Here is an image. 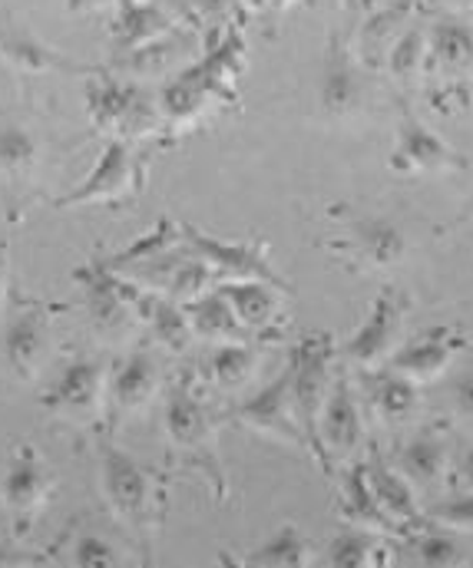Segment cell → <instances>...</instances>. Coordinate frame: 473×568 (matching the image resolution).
<instances>
[{"label":"cell","instance_id":"obj_1","mask_svg":"<svg viewBox=\"0 0 473 568\" xmlns=\"http://www.w3.org/2000/svg\"><path fill=\"white\" fill-rule=\"evenodd\" d=\"M219 420L222 417L209 410L189 374L165 387V400H162L165 459L172 466L199 473L215 489V496L225 499L229 479L219 459Z\"/></svg>","mask_w":473,"mask_h":568},{"label":"cell","instance_id":"obj_2","mask_svg":"<svg viewBox=\"0 0 473 568\" xmlns=\"http://www.w3.org/2000/svg\"><path fill=\"white\" fill-rule=\"evenodd\" d=\"M100 489L113 519L140 542H153L169 509L165 476L157 466L140 463L133 453L120 449L117 443H103L100 446Z\"/></svg>","mask_w":473,"mask_h":568},{"label":"cell","instance_id":"obj_3","mask_svg":"<svg viewBox=\"0 0 473 568\" xmlns=\"http://www.w3.org/2000/svg\"><path fill=\"white\" fill-rule=\"evenodd\" d=\"M242 70V37H225L202 63L182 70L162 93L159 113L162 120L182 126L199 120L219 97H232V80Z\"/></svg>","mask_w":473,"mask_h":568},{"label":"cell","instance_id":"obj_4","mask_svg":"<svg viewBox=\"0 0 473 568\" xmlns=\"http://www.w3.org/2000/svg\"><path fill=\"white\" fill-rule=\"evenodd\" d=\"M40 404L50 417L63 424L97 426L107 417L110 404V364L97 354L70 357Z\"/></svg>","mask_w":473,"mask_h":568},{"label":"cell","instance_id":"obj_5","mask_svg":"<svg viewBox=\"0 0 473 568\" xmlns=\"http://www.w3.org/2000/svg\"><path fill=\"white\" fill-rule=\"evenodd\" d=\"M292 377V404L295 417L302 424L309 456L318 463V417L324 410V400L334 384V337L328 331L305 334L292 347V361L285 364Z\"/></svg>","mask_w":473,"mask_h":568},{"label":"cell","instance_id":"obj_6","mask_svg":"<svg viewBox=\"0 0 473 568\" xmlns=\"http://www.w3.org/2000/svg\"><path fill=\"white\" fill-rule=\"evenodd\" d=\"M73 278L83 287L87 317L103 341L120 344L143 324V301L150 291H143L140 284L107 272L103 265L80 268Z\"/></svg>","mask_w":473,"mask_h":568},{"label":"cell","instance_id":"obj_7","mask_svg":"<svg viewBox=\"0 0 473 568\" xmlns=\"http://www.w3.org/2000/svg\"><path fill=\"white\" fill-rule=\"evenodd\" d=\"M407 317V294L401 287H381L371 301L368 317L344 341V361L361 371H381L401 347V331Z\"/></svg>","mask_w":473,"mask_h":568},{"label":"cell","instance_id":"obj_8","mask_svg":"<svg viewBox=\"0 0 473 568\" xmlns=\"http://www.w3.org/2000/svg\"><path fill=\"white\" fill-rule=\"evenodd\" d=\"M182 245L209 265V272L215 275L219 284L262 282L289 294V284L282 282V275L272 268L265 245H259V242H222V239H212V235L199 232L195 225L182 222Z\"/></svg>","mask_w":473,"mask_h":568},{"label":"cell","instance_id":"obj_9","mask_svg":"<svg viewBox=\"0 0 473 568\" xmlns=\"http://www.w3.org/2000/svg\"><path fill=\"white\" fill-rule=\"evenodd\" d=\"M222 420L239 424L242 429H252L259 436H269L282 446H292L299 453L309 456V443L302 424L295 417V404H292V377L289 367H282L265 387H259L252 397H245L242 404H235Z\"/></svg>","mask_w":473,"mask_h":568},{"label":"cell","instance_id":"obj_10","mask_svg":"<svg viewBox=\"0 0 473 568\" xmlns=\"http://www.w3.org/2000/svg\"><path fill=\"white\" fill-rule=\"evenodd\" d=\"M364 446V407L354 384L341 374L331 384L324 410L318 417V466L331 476L334 466H351L354 453Z\"/></svg>","mask_w":473,"mask_h":568},{"label":"cell","instance_id":"obj_11","mask_svg":"<svg viewBox=\"0 0 473 568\" xmlns=\"http://www.w3.org/2000/svg\"><path fill=\"white\" fill-rule=\"evenodd\" d=\"M53 493L57 473L47 466L43 453L30 443L17 446L0 479V506L13 516L17 536H23L33 526V519L47 509Z\"/></svg>","mask_w":473,"mask_h":568},{"label":"cell","instance_id":"obj_12","mask_svg":"<svg viewBox=\"0 0 473 568\" xmlns=\"http://www.w3.org/2000/svg\"><path fill=\"white\" fill-rule=\"evenodd\" d=\"M143 189V159L137 155V149H130V142L110 140L107 149L100 152L97 165L90 169V175L57 205L60 209H77V205H113V202H127Z\"/></svg>","mask_w":473,"mask_h":568},{"label":"cell","instance_id":"obj_13","mask_svg":"<svg viewBox=\"0 0 473 568\" xmlns=\"http://www.w3.org/2000/svg\"><path fill=\"white\" fill-rule=\"evenodd\" d=\"M90 116L97 130H110L113 140H143L157 133L162 123L159 103H153L143 90L117 80H103L100 87L87 90Z\"/></svg>","mask_w":473,"mask_h":568},{"label":"cell","instance_id":"obj_14","mask_svg":"<svg viewBox=\"0 0 473 568\" xmlns=\"http://www.w3.org/2000/svg\"><path fill=\"white\" fill-rule=\"evenodd\" d=\"M53 351V311L40 301L10 307L3 324V357L20 381H33Z\"/></svg>","mask_w":473,"mask_h":568},{"label":"cell","instance_id":"obj_15","mask_svg":"<svg viewBox=\"0 0 473 568\" xmlns=\"http://www.w3.org/2000/svg\"><path fill=\"white\" fill-rule=\"evenodd\" d=\"M162 390V367L150 347L130 351L113 371H110V404L107 420L110 426L127 424L153 407Z\"/></svg>","mask_w":473,"mask_h":568},{"label":"cell","instance_id":"obj_16","mask_svg":"<svg viewBox=\"0 0 473 568\" xmlns=\"http://www.w3.org/2000/svg\"><path fill=\"white\" fill-rule=\"evenodd\" d=\"M388 165L397 175H441V172L467 169V159L454 145L441 140L434 130H427L424 123H417L414 116L404 113Z\"/></svg>","mask_w":473,"mask_h":568},{"label":"cell","instance_id":"obj_17","mask_svg":"<svg viewBox=\"0 0 473 568\" xmlns=\"http://www.w3.org/2000/svg\"><path fill=\"white\" fill-rule=\"evenodd\" d=\"M461 351H464V337L454 327H427L424 334L404 341L394 351V357L388 361V371L424 387V384L441 381Z\"/></svg>","mask_w":473,"mask_h":568},{"label":"cell","instance_id":"obj_18","mask_svg":"<svg viewBox=\"0 0 473 568\" xmlns=\"http://www.w3.org/2000/svg\"><path fill=\"white\" fill-rule=\"evenodd\" d=\"M454 466V443L444 426H424L421 433L407 436L394 453V469L414 489H437L451 479Z\"/></svg>","mask_w":473,"mask_h":568},{"label":"cell","instance_id":"obj_19","mask_svg":"<svg viewBox=\"0 0 473 568\" xmlns=\"http://www.w3.org/2000/svg\"><path fill=\"white\" fill-rule=\"evenodd\" d=\"M364 476H368L371 496L378 499L381 513L397 526L401 539L411 536V532H417L421 526H427L414 486H411V483H407L381 453H371V456L364 459Z\"/></svg>","mask_w":473,"mask_h":568},{"label":"cell","instance_id":"obj_20","mask_svg":"<svg viewBox=\"0 0 473 568\" xmlns=\"http://www.w3.org/2000/svg\"><path fill=\"white\" fill-rule=\"evenodd\" d=\"M338 516L344 526L374 532L381 539H401L397 526L381 513L378 499L371 496L368 476H364V463H351L341 473V486H338Z\"/></svg>","mask_w":473,"mask_h":568},{"label":"cell","instance_id":"obj_21","mask_svg":"<svg viewBox=\"0 0 473 568\" xmlns=\"http://www.w3.org/2000/svg\"><path fill=\"white\" fill-rule=\"evenodd\" d=\"M175 17L162 3H120L113 17V40L130 57L172 37Z\"/></svg>","mask_w":473,"mask_h":568},{"label":"cell","instance_id":"obj_22","mask_svg":"<svg viewBox=\"0 0 473 568\" xmlns=\"http://www.w3.org/2000/svg\"><path fill=\"white\" fill-rule=\"evenodd\" d=\"M361 106V77L351 53L341 43L328 47L324 73H321V110L331 120L351 116Z\"/></svg>","mask_w":473,"mask_h":568},{"label":"cell","instance_id":"obj_23","mask_svg":"<svg viewBox=\"0 0 473 568\" xmlns=\"http://www.w3.org/2000/svg\"><path fill=\"white\" fill-rule=\"evenodd\" d=\"M351 248L368 268H394L407 252V235L391 219H358L351 225Z\"/></svg>","mask_w":473,"mask_h":568},{"label":"cell","instance_id":"obj_24","mask_svg":"<svg viewBox=\"0 0 473 568\" xmlns=\"http://www.w3.org/2000/svg\"><path fill=\"white\" fill-rule=\"evenodd\" d=\"M0 57L20 70V73H50V70H63V73H83V67H77L73 60H67L60 50H53L50 43H43L37 33L23 30V27H10L0 37Z\"/></svg>","mask_w":473,"mask_h":568},{"label":"cell","instance_id":"obj_25","mask_svg":"<svg viewBox=\"0 0 473 568\" xmlns=\"http://www.w3.org/2000/svg\"><path fill=\"white\" fill-rule=\"evenodd\" d=\"M427 70H441V73H464L473 67V30L457 20V17H441L431 30H427V57H424Z\"/></svg>","mask_w":473,"mask_h":568},{"label":"cell","instance_id":"obj_26","mask_svg":"<svg viewBox=\"0 0 473 568\" xmlns=\"http://www.w3.org/2000/svg\"><path fill=\"white\" fill-rule=\"evenodd\" d=\"M182 311L189 317L192 334L202 337V341H215V347L219 344H242V337H245V327L239 324L232 304L222 297L219 287H212L202 297L182 304Z\"/></svg>","mask_w":473,"mask_h":568},{"label":"cell","instance_id":"obj_27","mask_svg":"<svg viewBox=\"0 0 473 568\" xmlns=\"http://www.w3.org/2000/svg\"><path fill=\"white\" fill-rule=\"evenodd\" d=\"M401 542V552L411 568H473L471 552L447 529H437L431 523L404 536Z\"/></svg>","mask_w":473,"mask_h":568},{"label":"cell","instance_id":"obj_28","mask_svg":"<svg viewBox=\"0 0 473 568\" xmlns=\"http://www.w3.org/2000/svg\"><path fill=\"white\" fill-rule=\"evenodd\" d=\"M368 400H371L374 414H378L384 424L397 426L407 424V420L421 410L424 394H421V387H417L414 381H407V377H401V374L381 367V371H374V377H371Z\"/></svg>","mask_w":473,"mask_h":568},{"label":"cell","instance_id":"obj_29","mask_svg":"<svg viewBox=\"0 0 473 568\" xmlns=\"http://www.w3.org/2000/svg\"><path fill=\"white\" fill-rule=\"evenodd\" d=\"M222 297L232 304L239 324L245 331H269L279 321V287L262 282H239V284H219Z\"/></svg>","mask_w":473,"mask_h":568},{"label":"cell","instance_id":"obj_30","mask_svg":"<svg viewBox=\"0 0 473 568\" xmlns=\"http://www.w3.org/2000/svg\"><path fill=\"white\" fill-rule=\"evenodd\" d=\"M312 542L299 526H282L275 536H269L259 549H252L242 566L245 568H312Z\"/></svg>","mask_w":473,"mask_h":568},{"label":"cell","instance_id":"obj_31","mask_svg":"<svg viewBox=\"0 0 473 568\" xmlns=\"http://www.w3.org/2000/svg\"><path fill=\"white\" fill-rule=\"evenodd\" d=\"M259 371V354L242 341V344H219L205 364L209 384L222 394H239L255 381Z\"/></svg>","mask_w":473,"mask_h":568},{"label":"cell","instance_id":"obj_32","mask_svg":"<svg viewBox=\"0 0 473 568\" xmlns=\"http://www.w3.org/2000/svg\"><path fill=\"white\" fill-rule=\"evenodd\" d=\"M384 556V539L354 526L338 529L321 556V568H374Z\"/></svg>","mask_w":473,"mask_h":568},{"label":"cell","instance_id":"obj_33","mask_svg":"<svg viewBox=\"0 0 473 568\" xmlns=\"http://www.w3.org/2000/svg\"><path fill=\"white\" fill-rule=\"evenodd\" d=\"M143 324L153 331L159 347H165L169 354H182L192 344V337H195L182 304H175L169 297H159V294H147V301H143Z\"/></svg>","mask_w":473,"mask_h":568},{"label":"cell","instance_id":"obj_34","mask_svg":"<svg viewBox=\"0 0 473 568\" xmlns=\"http://www.w3.org/2000/svg\"><path fill=\"white\" fill-rule=\"evenodd\" d=\"M40 165V142L20 123H0V175L27 182Z\"/></svg>","mask_w":473,"mask_h":568},{"label":"cell","instance_id":"obj_35","mask_svg":"<svg viewBox=\"0 0 473 568\" xmlns=\"http://www.w3.org/2000/svg\"><path fill=\"white\" fill-rule=\"evenodd\" d=\"M182 245V222H172V219H162L157 229L150 232V235H143L137 245H130V248H123L120 255H113V258H107V262H100L107 272H127V268H133V265H140V262H147V258H157L162 252H172V248H179Z\"/></svg>","mask_w":473,"mask_h":568},{"label":"cell","instance_id":"obj_36","mask_svg":"<svg viewBox=\"0 0 473 568\" xmlns=\"http://www.w3.org/2000/svg\"><path fill=\"white\" fill-rule=\"evenodd\" d=\"M407 10H411V7L401 3V7H388V10H381V13H371L368 27H364V33H361L364 60H378L384 50L394 47V40L404 33V30H401V20L407 17Z\"/></svg>","mask_w":473,"mask_h":568},{"label":"cell","instance_id":"obj_37","mask_svg":"<svg viewBox=\"0 0 473 568\" xmlns=\"http://www.w3.org/2000/svg\"><path fill=\"white\" fill-rule=\"evenodd\" d=\"M424 57H427V33L421 27H407L388 50V67L397 80H411L417 70H424Z\"/></svg>","mask_w":473,"mask_h":568},{"label":"cell","instance_id":"obj_38","mask_svg":"<svg viewBox=\"0 0 473 568\" xmlns=\"http://www.w3.org/2000/svg\"><path fill=\"white\" fill-rule=\"evenodd\" d=\"M431 526L447 532H473V493H454L441 503H434L424 516Z\"/></svg>","mask_w":473,"mask_h":568},{"label":"cell","instance_id":"obj_39","mask_svg":"<svg viewBox=\"0 0 473 568\" xmlns=\"http://www.w3.org/2000/svg\"><path fill=\"white\" fill-rule=\"evenodd\" d=\"M70 568H120V556L110 542L97 536H83L73 546V562Z\"/></svg>","mask_w":473,"mask_h":568},{"label":"cell","instance_id":"obj_40","mask_svg":"<svg viewBox=\"0 0 473 568\" xmlns=\"http://www.w3.org/2000/svg\"><path fill=\"white\" fill-rule=\"evenodd\" d=\"M37 562H43V556H40V552L20 549L17 542L0 539V568H33Z\"/></svg>","mask_w":473,"mask_h":568},{"label":"cell","instance_id":"obj_41","mask_svg":"<svg viewBox=\"0 0 473 568\" xmlns=\"http://www.w3.org/2000/svg\"><path fill=\"white\" fill-rule=\"evenodd\" d=\"M451 479H454V483H457L461 489L473 493V446H461V449L454 453Z\"/></svg>","mask_w":473,"mask_h":568},{"label":"cell","instance_id":"obj_42","mask_svg":"<svg viewBox=\"0 0 473 568\" xmlns=\"http://www.w3.org/2000/svg\"><path fill=\"white\" fill-rule=\"evenodd\" d=\"M454 407H457V414L473 426V374H464V377L454 384Z\"/></svg>","mask_w":473,"mask_h":568},{"label":"cell","instance_id":"obj_43","mask_svg":"<svg viewBox=\"0 0 473 568\" xmlns=\"http://www.w3.org/2000/svg\"><path fill=\"white\" fill-rule=\"evenodd\" d=\"M457 222L464 225V222H473V192H471V199H467V205H464V212L457 215Z\"/></svg>","mask_w":473,"mask_h":568},{"label":"cell","instance_id":"obj_44","mask_svg":"<svg viewBox=\"0 0 473 568\" xmlns=\"http://www.w3.org/2000/svg\"><path fill=\"white\" fill-rule=\"evenodd\" d=\"M219 566H222V568H245V566H239V562H235V559H232L229 552H219Z\"/></svg>","mask_w":473,"mask_h":568},{"label":"cell","instance_id":"obj_45","mask_svg":"<svg viewBox=\"0 0 473 568\" xmlns=\"http://www.w3.org/2000/svg\"><path fill=\"white\" fill-rule=\"evenodd\" d=\"M374 568H391V556H388V549H384V556L374 562Z\"/></svg>","mask_w":473,"mask_h":568},{"label":"cell","instance_id":"obj_46","mask_svg":"<svg viewBox=\"0 0 473 568\" xmlns=\"http://www.w3.org/2000/svg\"><path fill=\"white\" fill-rule=\"evenodd\" d=\"M0 297H3V255H0Z\"/></svg>","mask_w":473,"mask_h":568},{"label":"cell","instance_id":"obj_47","mask_svg":"<svg viewBox=\"0 0 473 568\" xmlns=\"http://www.w3.org/2000/svg\"><path fill=\"white\" fill-rule=\"evenodd\" d=\"M0 255H3V245H0Z\"/></svg>","mask_w":473,"mask_h":568},{"label":"cell","instance_id":"obj_48","mask_svg":"<svg viewBox=\"0 0 473 568\" xmlns=\"http://www.w3.org/2000/svg\"><path fill=\"white\" fill-rule=\"evenodd\" d=\"M471 10H473V3H471Z\"/></svg>","mask_w":473,"mask_h":568}]
</instances>
